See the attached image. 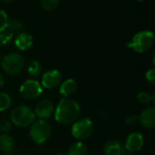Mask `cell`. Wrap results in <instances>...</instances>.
<instances>
[{
  "instance_id": "cell-1",
  "label": "cell",
  "mask_w": 155,
  "mask_h": 155,
  "mask_svg": "<svg viewBox=\"0 0 155 155\" xmlns=\"http://www.w3.org/2000/svg\"><path fill=\"white\" fill-rule=\"evenodd\" d=\"M81 107L77 101L70 97L62 98L54 108V119L62 125L74 123L79 117Z\"/></svg>"
},
{
  "instance_id": "cell-2",
  "label": "cell",
  "mask_w": 155,
  "mask_h": 155,
  "mask_svg": "<svg viewBox=\"0 0 155 155\" xmlns=\"http://www.w3.org/2000/svg\"><path fill=\"white\" fill-rule=\"evenodd\" d=\"M35 112L26 105H18L14 108L10 114V121L13 125L20 128H25L31 126L35 121Z\"/></svg>"
},
{
  "instance_id": "cell-3",
  "label": "cell",
  "mask_w": 155,
  "mask_h": 155,
  "mask_svg": "<svg viewBox=\"0 0 155 155\" xmlns=\"http://www.w3.org/2000/svg\"><path fill=\"white\" fill-rule=\"evenodd\" d=\"M154 43V34L149 30H143L134 35L132 40L128 42L127 47L134 49L136 53L143 54L149 51Z\"/></svg>"
},
{
  "instance_id": "cell-4",
  "label": "cell",
  "mask_w": 155,
  "mask_h": 155,
  "mask_svg": "<svg viewBox=\"0 0 155 155\" xmlns=\"http://www.w3.org/2000/svg\"><path fill=\"white\" fill-rule=\"evenodd\" d=\"M0 64L5 74L9 75H15L24 69L25 60L21 54L13 52L6 54Z\"/></svg>"
},
{
  "instance_id": "cell-5",
  "label": "cell",
  "mask_w": 155,
  "mask_h": 155,
  "mask_svg": "<svg viewBox=\"0 0 155 155\" xmlns=\"http://www.w3.org/2000/svg\"><path fill=\"white\" fill-rule=\"evenodd\" d=\"M30 138L36 144H43L51 135V127L45 120L35 121L30 126Z\"/></svg>"
},
{
  "instance_id": "cell-6",
  "label": "cell",
  "mask_w": 155,
  "mask_h": 155,
  "mask_svg": "<svg viewBox=\"0 0 155 155\" xmlns=\"http://www.w3.org/2000/svg\"><path fill=\"white\" fill-rule=\"evenodd\" d=\"M94 122L90 118L84 117L80 120H76L74 123L71 133L74 138L83 141L92 136V134H94Z\"/></svg>"
},
{
  "instance_id": "cell-7",
  "label": "cell",
  "mask_w": 155,
  "mask_h": 155,
  "mask_svg": "<svg viewBox=\"0 0 155 155\" xmlns=\"http://www.w3.org/2000/svg\"><path fill=\"white\" fill-rule=\"evenodd\" d=\"M19 93L25 100L32 101L37 99L43 94V87L38 81L35 79H28L21 84Z\"/></svg>"
},
{
  "instance_id": "cell-8",
  "label": "cell",
  "mask_w": 155,
  "mask_h": 155,
  "mask_svg": "<svg viewBox=\"0 0 155 155\" xmlns=\"http://www.w3.org/2000/svg\"><path fill=\"white\" fill-rule=\"evenodd\" d=\"M61 81H62L61 73L56 69H53V70H49L45 72L42 75L41 85L42 87L50 90V89H54L57 87L61 84Z\"/></svg>"
},
{
  "instance_id": "cell-9",
  "label": "cell",
  "mask_w": 155,
  "mask_h": 155,
  "mask_svg": "<svg viewBox=\"0 0 155 155\" xmlns=\"http://www.w3.org/2000/svg\"><path fill=\"white\" fill-rule=\"evenodd\" d=\"M143 143H144V138L143 134L139 132H134L127 136L125 143L124 145L126 150L134 153L139 152L143 148Z\"/></svg>"
},
{
  "instance_id": "cell-10",
  "label": "cell",
  "mask_w": 155,
  "mask_h": 155,
  "mask_svg": "<svg viewBox=\"0 0 155 155\" xmlns=\"http://www.w3.org/2000/svg\"><path fill=\"white\" fill-rule=\"evenodd\" d=\"M34 112L35 117L39 118L40 120H46L50 118L54 112V104L49 100H42L36 104Z\"/></svg>"
},
{
  "instance_id": "cell-11",
  "label": "cell",
  "mask_w": 155,
  "mask_h": 155,
  "mask_svg": "<svg viewBox=\"0 0 155 155\" xmlns=\"http://www.w3.org/2000/svg\"><path fill=\"white\" fill-rule=\"evenodd\" d=\"M139 124L146 129H153L155 126V109L149 107L143 110L138 116Z\"/></svg>"
},
{
  "instance_id": "cell-12",
  "label": "cell",
  "mask_w": 155,
  "mask_h": 155,
  "mask_svg": "<svg viewBox=\"0 0 155 155\" xmlns=\"http://www.w3.org/2000/svg\"><path fill=\"white\" fill-rule=\"evenodd\" d=\"M124 145L118 140H109L104 145V155H123Z\"/></svg>"
},
{
  "instance_id": "cell-13",
  "label": "cell",
  "mask_w": 155,
  "mask_h": 155,
  "mask_svg": "<svg viewBox=\"0 0 155 155\" xmlns=\"http://www.w3.org/2000/svg\"><path fill=\"white\" fill-rule=\"evenodd\" d=\"M15 45L21 51H26L33 45V37L28 33H20L15 39Z\"/></svg>"
},
{
  "instance_id": "cell-14",
  "label": "cell",
  "mask_w": 155,
  "mask_h": 155,
  "mask_svg": "<svg viewBox=\"0 0 155 155\" xmlns=\"http://www.w3.org/2000/svg\"><path fill=\"white\" fill-rule=\"evenodd\" d=\"M59 92L64 97H70L72 96L77 90V84L74 79H67L60 84Z\"/></svg>"
},
{
  "instance_id": "cell-15",
  "label": "cell",
  "mask_w": 155,
  "mask_h": 155,
  "mask_svg": "<svg viewBox=\"0 0 155 155\" xmlns=\"http://www.w3.org/2000/svg\"><path fill=\"white\" fill-rule=\"evenodd\" d=\"M15 143L13 136L8 134H0V151L5 153L12 152L15 148Z\"/></svg>"
},
{
  "instance_id": "cell-16",
  "label": "cell",
  "mask_w": 155,
  "mask_h": 155,
  "mask_svg": "<svg viewBox=\"0 0 155 155\" xmlns=\"http://www.w3.org/2000/svg\"><path fill=\"white\" fill-rule=\"evenodd\" d=\"M67 155H88V148L83 142H75L69 147Z\"/></svg>"
},
{
  "instance_id": "cell-17",
  "label": "cell",
  "mask_w": 155,
  "mask_h": 155,
  "mask_svg": "<svg viewBox=\"0 0 155 155\" xmlns=\"http://www.w3.org/2000/svg\"><path fill=\"white\" fill-rule=\"evenodd\" d=\"M27 72L32 77H38L42 73V65H41V64L36 60L31 61L28 64Z\"/></svg>"
},
{
  "instance_id": "cell-18",
  "label": "cell",
  "mask_w": 155,
  "mask_h": 155,
  "mask_svg": "<svg viewBox=\"0 0 155 155\" xmlns=\"http://www.w3.org/2000/svg\"><path fill=\"white\" fill-rule=\"evenodd\" d=\"M12 104V99L7 93L0 92V113L6 111Z\"/></svg>"
},
{
  "instance_id": "cell-19",
  "label": "cell",
  "mask_w": 155,
  "mask_h": 155,
  "mask_svg": "<svg viewBox=\"0 0 155 155\" xmlns=\"http://www.w3.org/2000/svg\"><path fill=\"white\" fill-rule=\"evenodd\" d=\"M23 28V23L17 19H8L6 25V30L12 32L13 34L15 32H19Z\"/></svg>"
},
{
  "instance_id": "cell-20",
  "label": "cell",
  "mask_w": 155,
  "mask_h": 155,
  "mask_svg": "<svg viewBox=\"0 0 155 155\" xmlns=\"http://www.w3.org/2000/svg\"><path fill=\"white\" fill-rule=\"evenodd\" d=\"M137 101L142 104H147L151 102H154V94H151L148 92H140L137 94Z\"/></svg>"
},
{
  "instance_id": "cell-21",
  "label": "cell",
  "mask_w": 155,
  "mask_h": 155,
  "mask_svg": "<svg viewBox=\"0 0 155 155\" xmlns=\"http://www.w3.org/2000/svg\"><path fill=\"white\" fill-rule=\"evenodd\" d=\"M60 0H41L42 7L46 11H53L58 7Z\"/></svg>"
},
{
  "instance_id": "cell-22",
  "label": "cell",
  "mask_w": 155,
  "mask_h": 155,
  "mask_svg": "<svg viewBox=\"0 0 155 155\" xmlns=\"http://www.w3.org/2000/svg\"><path fill=\"white\" fill-rule=\"evenodd\" d=\"M14 34L8 30H4L0 32V45H5L13 38Z\"/></svg>"
},
{
  "instance_id": "cell-23",
  "label": "cell",
  "mask_w": 155,
  "mask_h": 155,
  "mask_svg": "<svg viewBox=\"0 0 155 155\" xmlns=\"http://www.w3.org/2000/svg\"><path fill=\"white\" fill-rule=\"evenodd\" d=\"M13 129V124L10 120H5L0 123V133L8 134Z\"/></svg>"
},
{
  "instance_id": "cell-24",
  "label": "cell",
  "mask_w": 155,
  "mask_h": 155,
  "mask_svg": "<svg viewBox=\"0 0 155 155\" xmlns=\"http://www.w3.org/2000/svg\"><path fill=\"white\" fill-rule=\"evenodd\" d=\"M8 21V16L4 10L0 9V32L5 30Z\"/></svg>"
},
{
  "instance_id": "cell-25",
  "label": "cell",
  "mask_w": 155,
  "mask_h": 155,
  "mask_svg": "<svg viewBox=\"0 0 155 155\" xmlns=\"http://www.w3.org/2000/svg\"><path fill=\"white\" fill-rule=\"evenodd\" d=\"M125 124L130 126V127H133V126H135L139 124V119H138V116L135 115V114H132V115H129L128 117H126L125 119Z\"/></svg>"
},
{
  "instance_id": "cell-26",
  "label": "cell",
  "mask_w": 155,
  "mask_h": 155,
  "mask_svg": "<svg viewBox=\"0 0 155 155\" xmlns=\"http://www.w3.org/2000/svg\"><path fill=\"white\" fill-rule=\"evenodd\" d=\"M145 78L147 80L148 83H150L151 84H153L155 83V69L154 68H151L150 70H148L145 74Z\"/></svg>"
},
{
  "instance_id": "cell-27",
  "label": "cell",
  "mask_w": 155,
  "mask_h": 155,
  "mask_svg": "<svg viewBox=\"0 0 155 155\" xmlns=\"http://www.w3.org/2000/svg\"><path fill=\"white\" fill-rule=\"evenodd\" d=\"M5 84V77L3 75V74L0 72V88Z\"/></svg>"
},
{
  "instance_id": "cell-28",
  "label": "cell",
  "mask_w": 155,
  "mask_h": 155,
  "mask_svg": "<svg viewBox=\"0 0 155 155\" xmlns=\"http://www.w3.org/2000/svg\"><path fill=\"white\" fill-rule=\"evenodd\" d=\"M133 154V153H131L130 151H128V150H126L125 148H124V154L123 155H132Z\"/></svg>"
},
{
  "instance_id": "cell-29",
  "label": "cell",
  "mask_w": 155,
  "mask_h": 155,
  "mask_svg": "<svg viewBox=\"0 0 155 155\" xmlns=\"http://www.w3.org/2000/svg\"><path fill=\"white\" fill-rule=\"evenodd\" d=\"M0 1H3V2H6V3H8V2H12V1H14V0H0Z\"/></svg>"
},
{
  "instance_id": "cell-30",
  "label": "cell",
  "mask_w": 155,
  "mask_h": 155,
  "mask_svg": "<svg viewBox=\"0 0 155 155\" xmlns=\"http://www.w3.org/2000/svg\"><path fill=\"white\" fill-rule=\"evenodd\" d=\"M137 1H139V2H143V1H145V0H137Z\"/></svg>"
},
{
  "instance_id": "cell-31",
  "label": "cell",
  "mask_w": 155,
  "mask_h": 155,
  "mask_svg": "<svg viewBox=\"0 0 155 155\" xmlns=\"http://www.w3.org/2000/svg\"><path fill=\"white\" fill-rule=\"evenodd\" d=\"M57 155H66V154H64V153H59V154Z\"/></svg>"
},
{
  "instance_id": "cell-32",
  "label": "cell",
  "mask_w": 155,
  "mask_h": 155,
  "mask_svg": "<svg viewBox=\"0 0 155 155\" xmlns=\"http://www.w3.org/2000/svg\"><path fill=\"white\" fill-rule=\"evenodd\" d=\"M0 63H1V61H0Z\"/></svg>"
}]
</instances>
